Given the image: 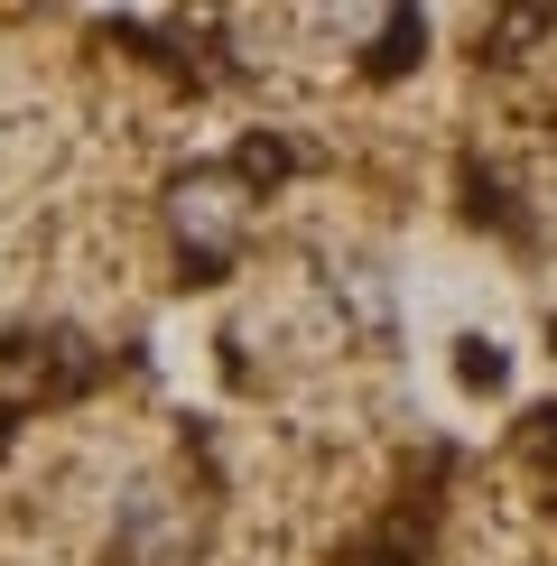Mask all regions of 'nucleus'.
I'll use <instances>...</instances> for the list:
<instances>
[{"label":"nucleus","instance_id":"nucleus-1","mask_svg":"<svg viewBox=\"0 0 557 566\" xmlns=\"http://www.w3.org/2000/svg\"><path fill=\"white\" fill-rule=\"evenodd\" d=\"M464 381H474V390H502V353H493V344H464Z\"/></svg>","mask_w":557,"mask_h":566}]
</instances>
